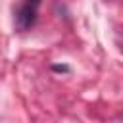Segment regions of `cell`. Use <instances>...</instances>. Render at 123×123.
<instances>
[{
	"label": "cell",
	"mask_w": 123,
	"mask_h": 123,
	"mask_svg": "<svg viewBox=\"0 0 123 123\" xmlns=\"http://www.w3.org/2000/svg\"><path fill=\"white\" fill-rule=\"evenodd\" d=\"M52 69H54V71H62V73H67V71H69L67 65H52Z\"/></svg>",
	"instance_id": "7a4b0ae2"
},
{
	"label": "cell",
	"mask_w": 123,
	"mask_h": 123,
	"mask_svg": "<svg viewBox=\"0 0 123 123\" xmlns=\"http://www.w3.org/2000/svg\"><path fill=\"white\" fill-rule=\"evenodd\" d=\"M40 0H19L13 6V27L17 31H29L37 23Z\"/></svg>",
	"instance_id": "6da1fadb"
}]
</instances>
